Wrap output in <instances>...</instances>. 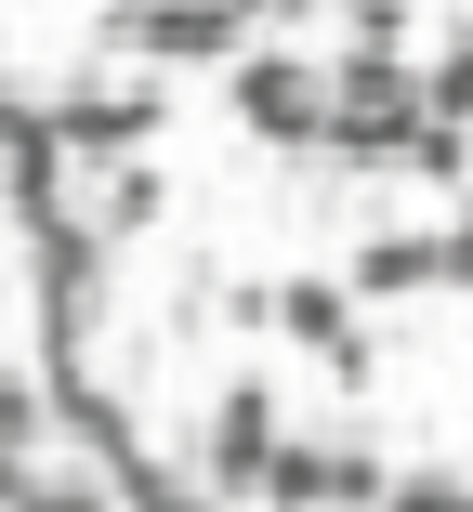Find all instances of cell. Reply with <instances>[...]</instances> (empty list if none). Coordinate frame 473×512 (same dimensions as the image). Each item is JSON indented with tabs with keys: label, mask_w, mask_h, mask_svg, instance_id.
I'll list each match as a JSON object with an SVG mask.
<instances>
[{
	"label": "cell",
	"mask_w": 473,
	"mask_h": 512,
	"mask_svg": "<svg viewBox=\"0 0 473 512\" xmlns=\"http://www.w3.org/2000/svg\"><path fill=\"white\" fill-rule=\"evenodd\" d=\"M276 447H290V434H276V394L237 381L211 421H198V499H211V512H224V499H263V486H276Z\"/></svg>",
	"instance_id": "6da1fadb"
},
{
	"label": "cell",
	"mask_w": 473,
	"mask_h": 512,
	"mask_svg": "<svg viewBox=\"0 0 473 512\" xmlns=\"http://www.w3.org/2000/svg\"><path fill=\"white\" fill-rule=\"evenodd\" d=\"M106 53L132 66H250V14L198 0V14H106Z\"/></svg>",
	"instance_id": "7a4b0ae2"
},
{
	"label": "cell",
	"mask_w": 473,
	"mask_h": 512,
	"mask_svg": "<svg viewBox=\"0 0 473 512\" xmlns=\"http://www.w3.org/2000/svg\"><path fill=\"white\" fill-rule=\"evenodd\" d=\"M237 119H250V145H329V79L303 53H250L237 66Z\"/></svg>",
	"instance_id": "3957f363"
},
{
	"label": "cell",
	"mask_w": 473,
	"mask_h": 512,
	"mask_svg": "<svg viewBox=\"0 0 473 512\" xmlns=\"http://www.w3.org/2000/svg\"><path fill=\"white\" fill-rule=\"evenodd\" d=\"M276 329H290L342 394L368 381V329H355V289H329V276H290V289H276Z\"/></svg>",
	"instance_id": "277c9868"
},
{
	"label": "cell",
	"mask_w": 473,
	"mask_h": 512,
	"mask_svg": "<svg viewBox=\"0 0 473 512\" xmlns=\"http://www.w3.org/2000/svg\"><path fill=\"white\" fill-rule=\"evenodd\" d=\"M434 276H460V263H447V237H408V224H368L355 263H342L355 302H408V289H434Z\"/></svg>",
	"instance_id": "5b68a950"
},
{
	"label": "cell",
	"mask_w": 473,
	"mask_h": 512,
	"mask_svg": "<svg viewBox=\"0 0 473 512\" xmlns=\"http://www.w3.org/2000/svg\"><path fill=\"white\" fill-rule=\"evenodd\" d=\"M158 211H171V184H158V171H145V158H132V171H119V184H106V211H92V237H145V224H158Z\"/></svg>",
	"instance_id": "8992f818"
},
{
	"label": "cell",
	"mask_w": 473,
	"mask_h": 512,
	"mask_svg": "<svg viewBox=\"0 0 473 512\" xmlns=\"http://www.w3.org/2000/svg\"><path fill=\"white\" fill-rule=\"evenodd\" d=\"M408 171H421V184H460V197H473V132H460V119H421V132H408Z\"/></svg>",
	"instance_id": "52a82bcc"
},
{
	"label": "cell",
	"mask_w": 473,
	"mask_h": 512,
	"mask_svg": "<svg viewBox=\"0 0 473 512\" xmlns=\"http://www.w3.org/2000/svg\"><path fill=\"white\" fill-rule=\"evenodd\" d=\"M434 119H460V132H473V40L434 66Z\"/></svg>",
	"instance_id": "ba28073f"
},
{
	"label": "cell",
	"mask_w": 473,
	"mask_h": 512,
	"mask_svg": "<svg viewBox=\"0 0 473 512\" xmlns=\"http://www.w3.org/2000/svg\"><path fill=\"white\" fill-rule=\"evenodd\" d=\"M27 512H106V486H79V473H53V486H40Z\"/></svg>",
	"instance_id": "9c48e42d"
},
{
	"label": "cell",
	"mask_w": 473,
	"mask_h": 512,
	"mask_svg": "<svg viewBox=\"0 0 473 512\" xmlns=\"http://www.w3.org/2000/svg\"><path fill=\"white\" fill-rule=\"evenodd\" d=\"M145 512H211V499H184V486H158V499H145Z\"/></svg>",
	"instance_id": "30bf717a"
}]
</instances>
